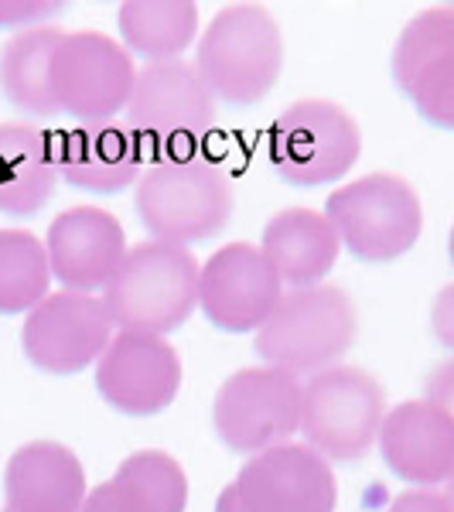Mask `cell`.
<instances>
[{"label":"cell","instance_id":"22","mask_svg":"<svg viewBox=\"0 0 454 512\" xmlns=\"http://www.w3.org/2000/svg\"><path fill=\"white\" fill-rule=\"evenodd\" d=\"M127 52L147 62L181 59L198 38V7L192 0H127L117 14Z\"/></svg>","mask_w":454,"mask_h":512},{"label":"cell","instance_id":"14","mask_svg":"<svg viewBox=\"0 0 454 512\" xmlns=\"http://www.w3.org/2000/svg\"><path fill=\"white\" fill-rule=\"evenodd\" d=\"M233 489L246 512H335V472L308 444H277L239 468Z\"/></svg>","mask_w":454,"mask_h":512},{"label":"cell","instance_id":"9","mask_svg":"<svg viewBox=\"0 0 454 512\" xmlns=\"http://www.w3.org/2000/svg\"><path fill=\"white\" fill-rule=\"evenodd\" d=\"M216 437L236 454H263L301 431V379L270 366L236 369L212 400Z\"/></svg>","mask_w":454,"mask_h":512},{"label":"cell","instance_id":"6","mask_svg":"<svg viewBox=\"0 0 454 512\" xmlns=\"http://www.w3.org/2000/svg\"><path fill=\"white\" fill-rule=\"evenodd\" d=\"M338 243L362 263H390L414 250L424 229V205L407 178L376 171L335 188L325 202Z\"/></svg>","mask_w":454,"mask_h":512},{"label":"cell","instance_id":"7","mask_svg":"<svg viewBox=\"0 0 454 512\" xmlns=\"http://www.w3.org/2000/svg\"><path fill=\"white\" fill-rule=\"evenodd\" d=\"M386 393L359 366H328L301 383V434L325 461H359L379 441Z\"/></svg>","mask_w":454,"mask_h":512},{"label":"cell","instance_id":"8","mask_svg":"<svg viewBox=\"0 0 454 512\" xmlns=\"http://www.w3.org/2000/svg\"><path fill=\"white\" fill-rule=\"evenodd\" d=\"M216 123V96L198 76L195 62L168 59L137 69L134 93L127 103V127L140 147L164 154H192V147Z\"/></svg>","mask_w":454,"mask_h":512},{"label":"cell","instance_id":"2","mask_svg":"<svg viewBox=\"0 0 454 512\" xmlns=\"http://www.w3.org/2000/svg\"><path fill=\"white\" fill-rule=\"evenodd\" d=\"M198 270L202 263L185 246L158 239L130 246L103 291L113 328L161 338L178 332L198 308Z\"/></svg>","mask_w":454,"mask_h":512},{"label":"cell","instance_id":"4","mask_svg":"<svg viewBox=\"0 0 454 512\" xmlns=\"http://www.w3.org/2000/svg\"><path fill=\"white\" fill-rule=\"evenodd\" d=\"M195 69L216 99L260 103L284 69V35L274 14L260 4H226L198 38Z\"/></svg>","mask_w":454,"mask_h":512},{"label":"cell","instance_id":"32","mask_svg":"<svg viewBox=\"0 0 454 512\" xmlns=\"http://www.w3.org/2000/svg\"><path fill=\"white\" fill-rule=\"evenodd\" d=\"M216 512H246V506L239 502V495L233 485H226V489L219 492V499H216Z\"/></svg>","mask_w":454,"mask_h":512},{"label":"cell","instance_id":"20","mask_svg":"<svg viewBox=\"0 0 454 512\" xmlns=\"http://www.w3.org/2000/svg\"><path fill=\"white\" fill-rule=\"evenodd\" d=\"M59 185L55 137L31 123L0 127V212L4 216H35L45 209Z\"/></svg>","mask_w":454,"mask_h":512},{"label":"cell","instance_id":"26","mask_svg":"<svg viewBox=\"0 0 454 512\" xmlns=\"http://www.w3.org/2000/svg\"><path fill=\"white\" fill-rule=\"evenodd\" d=\"M410 103L427 123L441 130H454V52L427 65L407 89Z\"/></svg>","mask_w":454,"mask_h":512},{"label":"cell","instance_id":"29","mask_svg":"<svg viewBox=\"0 0 454 512\" xmlns=\"http://www.w3.org/2000/svg\"><path fill=\"white\" fill-rule=\"evenodd\" d=\"M431 332L448 352H454V284L441 287L431 308Z\"/></svg>","mask_w":454,"mask_h":512},{"label":"cell","instance_id":"30","mask_svg":"<svg viewBox=\"0 0 454 512\" xmlns=\"http://www.w3.org/2000/svg\"><path fill=\"white\" fill-rule=\"evenodd\" d=\"M386 512H454L448 495L434 492V489H414V492H400L390 502Z\"/></svg>","mask_w":454,"mask_h":512},{"label":"cell","instance_id":"11","mask_svg":"<svg viewBox=\"0 0 454 512\" xmlns=\"http://www.w3.org/2000/svg\"><path fill=\"white\" fill-rule=\"evenodd\" d=\"M113 338V321L103 297L55 291L24 318L21 349L41 373L76 376L96 366Z\"/></svg>","mask_w":454,"mask_h":512},{"label":"cell","instance_id":"24","mask_svg":"<svg viewBox=\"0 0 454 512\" xmlns=\"http://www.w3.org/2000/svg\"><path fill=\"white\" fill-rule=\"evenodd\" d=\"M52 263L28 229H0V315H24L48 297Z\"/></svg>","mask_w":454,"mask_h":512},{"label":"cell","instance_id":"16","mask_svg":"<svg viewBox=\"0 0 454 512\" xmlns=\"http://www.w3.org/2000/svg\"><path fill=\"white\" fill-rule=\"evenodd\" d=\"M379 451L396 478L434 489L454 478V424L427 400L393 407L379 427Z\"/></svg>","mask_w":454,"mask_h":512},{"label":"cell","instance_id":"12","mask_svg":"<svg viewBox=\"0 0 454 512\" xmlns=\"http://www.w3.org/2000/svg\"><path fill=\"white\" fill-rule=\"evenodd\" d=\"M284 297V284L253 243H229L198 270V308L229 335L260 332Z\"/></svg>","mask_w":454,"mask_h":512},{"label":"cell","instance_id":"3","mask_svg":"<svg viewBox=\"0 0 454 512\" xmlns=\"http://www.w3.org/2000/svg\"><path fill=\"white\" fill-rule=\"evenodd\" d=\"M359 335L356 301L335 284L284 291L274 315L253 338V352L263 366L287 376H315L338 366Z\"/></svg>","mask_w":454,"mask_h":512},{"label":"cell","instance_id":"15","mask_svg":"<svg viewBox=\"0 0 454 512\" xmlns=\"http://www.w3.org/2000/svg\"><path fill=\"white\" fill-rule=\"evenodd\" d=\"M52 277L65 291L96 294L120 270L127 256V233L120 219L96 205H76L52 219L45 236Z\"/></svg>","mask_w":454,"mask_h":512},{"label":"cell","instance_id":"13","mask_svg":"<svg viewBox=\"0 0 454 512\" xmlns=\"http://www.w3.org/2000/svg\"><path fill=\"white\" fill-rule=\"evenodd\" d=\"M181 359L161 335L113 332L96 362V390L117 414L154 417L175 403L181 390Z\"/></svg>","mask_w":454,"mask_h":512},{"label":"cell","instance_id":"10","mask_svg":"<svg viewBox=\"0 0 454 512\" xmlns=\"http://www.w3.org/2000/svg\"><path fill=\"white\" fill-rule=\"evenodd\" d=\"M137 82V65L127 45L99 31H65L52 59V89L59 110L82 127L113 123L127 110Z\"/></svg>","mask_w":454,"mask_h":512},{"label":"cell","instance_id":"31","mask_svg":"<svg viewBox=\"0 0 454 512\" xmlns=\"http://www.w3.org/2000/svg\"><path fill=\"white\" fill-rule=\"evenodd\" d=\"M79 512H130V509L123 506L113 482H103V485H96L93 492H86V502H82Z\"/></svg>","mask_w":454,"mask_h":512},{"label":"cell","instance_id":"1","mask_svg":"<svg viewBox=\"0 0 454 512\" xmlns=\"http://www.w3.org/2000/svg\"><path fill=\"white\" fill-rule=\"evenodd\" d=\"M134 209L158 243L185 246L222 233L233 219L236 188L222 164L202 154L151 158L134 185Z\"/></svg>","mask_w":454,"mask_h":512},{"label":"cell","instance_id":"28","mask_svg":"<svg viewBox=\"0 0 454 512\" xmlns=\"http://www.w3.org/2000/svg\"><path fill=\"white\" fill-rule=\"evenodd\" d=\"M424 400L431 403V407L441 410V414L454 424V355H451V359H444V362H437L431 373H427Z\"/></svg>","mask_w":454,"mask_h":512},{"label":"cell","instance_id":"27","mask_svg":"<svg viewBox=\"0 0 454 512\" xmlns=\"http://www.w3.org/2000/svg\"><path fill=\"white\" fill-rule=\"evenodd\" d=\"M65 4L59 0H0V28H18V24H35L62 14Z\"/></svg>","mask_w":454,"mask_h":512},{"label":"cell","instance_id":"21","mask_svg":"<svg viewBox=\"0 0 454 512\" xmlns=\"http://www.w3.org/2000/svg\"><path fill=\"white\" fill-rule=\"evenodd\" d=\"M62 38L59 28H28L0 48V89L28 117L52 120L62 113L52 89V59Z\"/></svg>","mask_w":454,"mask_h":512},{"label":"cell","instance_id":"33","mask_svg":"<svg viewBox=\"0 0 454 512\" xmlns=\"http://www.w3.org/2000/svg\"><path fill=\"white\" fill-rule=\"evenodd\" d=\"M448 256H451V263H454V226H451V236H448Z\"/></svg>","mask_w":454,"mask_h":512},{"label":"cell","instance_id":"18","mask_svg":"<svg viewBox=\"0 0 454 512\" xmlns=\"http://www.w3.org/2000/svg\"><path fill=\"white\" fill-rule=\"evenodd\" d=\"M7 512H79L86 502V472L76 451L59 441H31L7 458Z\"/></svg>","mask_w":454,"mask_h":512},{"label":"cell","instance_id":"17","mask_svg":"<svg viewBox=\"0 0 454 512\" xmlns=\"http://www.w3.org/2000/svg\"><path fill=\"white\" fill-rule=\"evenodd\" d=\"M59 178L89 195H120L137 185L147 154L123 123H89L55 137Z\"/></svg>","mask_w":454,"mask_h":512},{"label":"cell","instance_id":"23","mask_svg":"<svg viewBox=\"0 0 454 512\" xmlns=\"http://www.w3.org/2000/svg\"><path fill=\"white\" fill-rule=\"evenodd\" d=\"M110 482L130 512L188 509V475L168 451H134Z\"/></svg>","mask_w":454,"mask_h":512},{"label":"cell","instance_id":"34","mask_svg":"<svg viewBox=\"0 0 454 512\" xmlns=\"http://www.w3.org/2000/svg\"><path fill=\"white\" fill-rule=\"evenodd\" d=\"M444 495H448V502H451V509H454V478L448 482V492H444Z\"/></svg>","mask_w":454,"mask_h":512},{"label":"cell","instance_id":"35","mask_svg":"<svg viewBox=\"0 0 454 512\" xmlns=\"http://www.w3.org/2000/svg\"><path fill=\"white\" fill-rule=\"evenodd\" d=\"M4 512H7V509H4Z\"/></svg>","mask_w":454,"mask_h":512},{"label":"cell","instance_id":"5","mask_svg":"<svg viewBox=\"0 0 454 512\" xmlns=\"http://www.w3.org/2000/svg\"><path fill=\"white\" fill-rule=\"evenodd\" d=\"M362 134L345 106L332 99H297L263 137L270 171L297 188L345 178L359 161Z\"/></svg>","mask_w":454,"mask_h":512},{"label":"cell","instance_id":"19","mask_svg":"<svg viewBox=\"0 0 454 512\" xmlns=\"http://www.w3.org/2000/svg\"><path fill=\"white\" fill-rule=\"evenodd\" d=\"M260 253L274 267L284 287H315L325 284L328 270L335 267L342 243L332 222L315 209H280L263 226Z\"/></svg>","mask_w":454,"mask_h":512},{"label":"cell","instance_id":"25","mask_svg":"<svg viewBox=\"0 0 454 512\" xmlns=\"http://www.w3.org/2000/svg\"><path fill=\"white\" fill-rule=\"evenodd\" d=\"M448 52H454V7H427L414 14L393 48V82L400 93L407 96L420 72Z\"/></svg>","mask_w":454,"mask_h":512}]
</instances>
